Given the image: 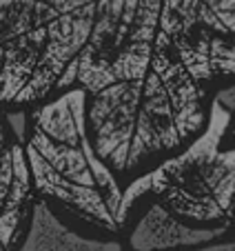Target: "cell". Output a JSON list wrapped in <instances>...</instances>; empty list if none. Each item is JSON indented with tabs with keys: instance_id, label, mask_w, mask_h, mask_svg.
Instances as JSON below:
<instances>
[{
	"instance_id": "obj_1",
	"label": "cell",
	"mask_w": 235,
	"mask_h": 251,
	"mask_svg": "<svg viewBox=\"0 0 235 251\" xmlns=\"http://www.w3.org/2000/svg\"><path fill=\"white\" fill-rule=\"evenodd\" d=\"M24 151L38 200L87 236L124 240L151 180L144 176L124 185L95 153L85 89L62 91L27 111Z\"/></svg>"
},
{
	"instance_id": "obj_2",
	"label": "cell",
	"mask_w": 235,
	"mask_h": 251,
	"mask_svg": "<svg viewBox=\"0 0 235 251\" xmlns=\"http://www.w3.org/2000/svg\"><path fill=\"white\" fill-rule=\"evenodd\" d=\"M213 98L180 65H158L142 80L87 96L95 153L124 185H131L207 131Z\"/></svg>"
},
{
	"instance_id": "obj_3",
	"label": "cell",
	"mask_w": 235,
	"mask_h": 251,
	"mask_svg": "<svg viewBox=\"0 0 235 251\" xmlns=\"http://www.w3.org/2000/svg\"><path fill=\"white\" fill-rule=\"evenodd\" d=\"M231 111L213 98L211 125L182 153L149 174L151 196L198 231L235 233V149L222 147Z\"/></svg>"
},
{
	"instance_id": "obj_4",
	"label": "cell",
	"mask_w": 235,
	"mask_h": 251,
	"mask_svg": "<svg viewBox=\"0 0 235 251\" xmlns=\"http://www.w3.org/2000/svg\"><path fill=\"white\" fill-rule=\"evenodd\" d=\"M162 33L202 89L235 87V0H164Z\"/></svg>"
},
{
	"instance_id": "obj_5",
	"label": "cell",
	"mask_w": 235,
	"mask_h": 251,
	"mask_svg": "<svg viewBox=\"0 0 235 251\" xmlns=\"http://www.w3.org/2000/svg\"><path fill=\"white\" fill-rule=\"evenodd\" d=\"M29 109H0V251H16L36 191L24 151Z\"/></svg>"
},
{
	"instance_id": "obj_6",
	"label": "cell",
	"mask_w": 235,
	"mask_h": 251,
	"mask_svg": "<svg viewBox=\"0 0 235 251\" xmlns=\"http://www.w3.org/2000/svg\"><path fill=\"white\" fill-rule=\"evenodd\" d=\"M222 236L224 233L198 231L182 225L155 202L149 191L129 220L122 245L124 251H193Z\"/></svg>"
},
{
	"instance_id": "obj_7",
	"label": "cell",
	"mask_w": 235,
	"mask_h": 251,
	"mask_svg": "<svg viewBox=\"0 0 235 251\" xmlns=\"http://www.w3.org/2000/svg\"><path fill=\"white\" fill-rule=\"evenodd\" d=\"M16 251H124V245L78 231L47 202L36 198L27 229Z\"/></svg>"
},
{
	"instance_id": "obj_8",
	"label": "cell",
	"mask_w": 235,
	"mask_h": 251,
	"mask_svg": "<svg viewBox=\"0 0 235 251\" xmlns=\"http://www.w3.org/2000/svg\"><path fill=\"white\" fill-rule=\"evenodd\" d=\"M193 251H235V233H229V236H222L213 242H207V245L198 247Z\"/></svg>"
},
{
	"instance_id": "obj_9",
	"label": "cell",
	"mask_w": 235,
	"mask_h": 251,
	"mask_svg": "<svg viewBox=\"0 0 235 251\" xmlns=\"http://www.w3.org/2000/svg\"><path fill=\"white\" fill-rule=\"evenodd\" d=\"M222 147L224 149H235V114L231 116L229 127L224 131V138H222Z\"/></svg>"
}]
</instances>
